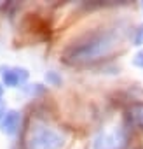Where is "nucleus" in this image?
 Instances as JSON below:
<instances>
[{"label": "nucleus", "instance_id": "obj_13", "mask_svg": "<svg viewBox=\"0 0 143 149\" xmlns=\"http://www.w3.org/2000/svg\"><path fill=\"white\" fill-rule=\"evenodd\" d=\"M141 11H143V2H141Z\"/></svg>", "mask_w": 143, "mask_h": 149}, {"label": "nucleus", "instance_id": "obj_10", "mask_svg": "<svg viewBox=\"0 0 143 149\" xmlns=\"http://www.w3.org/2000/svg\"><path fill=\"white\" fill-rule=\"evenodd\" d=\"M32 88H25L26 90V93H30V95H42L44 93V88L40 86V84H30Z\"/></svg>", "mask_w": 143, "mask_h": 149}, {"label": "nucleus", "instance_id": "obj_5", "mask_svg": "<svg viewBox=\"0 0 143 149\" xmlns=\"http://www.w3.org/2000/svg\"><path fill=\"white\" fill-rule=\"evenodd\" d=\"M19 126H21V112L18 111H7L0 121V130L6 135H16Z\"/></svg>", "mask_w": 143, "mask_h": 149}, {"label": "nucleus", "instance_id": "obj_12", "mask_svg": "<svg viewBox=\"0 0 143 149\" xmlns=\"http://www.w3.org/2000/svg\"><path fill=\"white\" fill-rule=\"evenodd\" d=\"M2 97H4V86H2V83H0V100H2Z\"/></svg>", "mask_w": 143, "mask_h": 149}, {"label": "nucleus", "instance_id": "obj_1", "mask_svg": "<svg viewBox=\"0 0 143 149\" xmlns=\"http://www.w3.org/2000/svg\"><path fill=\"white\" fill-rule=\"evenodd\" d=\"M120 39H122L120 28L94 30V32L82 35L74 44H70L63 51V58L70 65L91 63V61H96V60L108 56L119 46Z\"/></svg>", "mask_w": 143, "mask_h": 149}, {"label": "nucleus", "instance_id": "obj_9", "mask_svg": "<svg viewBox=\"0 0 143 149\" xmlns=\"http://www.w3.org/2000/svg\"><path fill=\"white\" fill-rule=\"evenodd\" d=\"M133 65L138 68H143V49H140L134 56H133Z\"/></svg>", "mask_w": 143, "mask_h": 149}, {"label": "nucleus", "instance_id": "obj_7", "mask_svg": "<svg viewBox=\"0 0 143 149\" xmlns=\"http://www.w3.org/2000/svg\"><path fill=\"white\" fill-rule=\"evenodd\" d=\"M133 46H136V47L143 46V25H140L134 30V33H133Z\"/></svg>", "mask_w": 143, "mask_h": 149}, {"label": "nucleus", "instance_id": "obj_4", "mask_svg": "<svg viewBox=\"0 0 143 149\" xmlns=\"http://www.w3.org/2000/svg\"><path fill=\"white\" fill-rule=\"evenodd\" d=\"M0 76L2 83L7 88H18L26 83L30 72L23 67H12V65H0Z\"/></svg>", "mask_w": 143, "mask_h": 149}, {"label": "nucleus", "instance_id": "obj_3", "mask_svg": "<svg viewBox=\"0 0 143 149\" xmlns=\"http://www.w3.org/2000/svg\"><path fill=\"white\" fill-rule=\"evenodd\" d=\"M127 144V132L124 128H113L110 132H100L94 137L93 149H122Z\"/></svg>", "mask_w": 143, "mask_h": 149}, {"label": "nucleus", "instance_id": "obj_8", "mask_svg": "<svg viewBox=\"0 0 143 149\" xmlns=\"http://www.w3.org/2000/svg\"><path fill=\"white\" fill-rule=\"evenodd\" d=\"M133 119L136 121V125L143 126V105H136L133 109Z\"/></svg>", "mask_w": 143, "mask_h": 149}, {"label": "nucleus", "instance_id": "obj_2", "mask_svg": "<svg viewBox=\"0 0 143 149\" xmlns=\"http://www.w3.org/2000/svg\"><path fill=\"white\" fill-rule=\"evenodd\" d=\"M65 140L66 137L61 132L51 126L38 125L30 132L26 149H61L65 146Z\"/></svg>", "mask_w": 143, "mask_h": 149}, {"label": "nucleus", "instance_id": "obj_11", "mask_svg": "<svg viewBox=\"0 0 143 149\" xmlns=\"http://www.w3.org/2000/svg\"><path fill=\"white\" fill-rule=\"evenodd\" d=\"M6 112H7V111H6V107L2 105V102H0V121H2V118L6 116Z\"/></svg>", "mask_w": 143, "mask_h": 149}, {"label": "nucleus", "instance_id": "obj_6", "mask_svg": "<svg viewBox=\"0 0 143 149\" xmlns=\"http://www.w3.org/2000/svg\"><path fill=\"white\" fill-rule=\"evenodd\" d=\"M45 83H47V84H51V86H61V83H63V77L59 76L58 72H54V70H49V72H45Z\"/></svg>", "mask_w": 143, "mask_h": 149}]
</instances>
